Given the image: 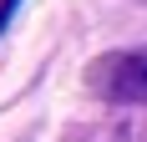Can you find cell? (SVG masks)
<instances>
[{
	"mask_svg": "<svg viewBox=\"0 0 147 142\" xmlns=\"http://www.w3.org/2000/svg\"><path fill=\"white\" fill-rule=\"evenodd\" d=\"M96 81H102V91L112 101L137 107V101H147V56H107Z\"/></svg>",
	"mask_w": 147,
	"mask_h": 142,
	"instance_id": "cell-1",
	"label": "cell"
},
{
	"mask_svg": "<svg viewBox=\"0 0 147 142\" xmlns=\"http://www.w3.org/2000/svg\"><path fill=\"white\" fill-rule=\"evenodd\" d=\"M15 5H20V0H0V30L10 26V15H15Z\"/></svg>",
	"mask_w": 147,
	"mask_h": 142,
	"instance_id": "cell-2",
	"label": "cell"
},
{
	"mask_svg": "<svg viewBox=\"0 0 147 142\" xmlns=\"http://www.w3.org/2000/svg\"><path fill=\"white\" fill-rule=\"evenodd\" d=\"M142 5H147V0H142Z\"/></svg>",
	"mask_w": 147,
	"mask_h": 142,
	"instance_id": "cell-3",
	"label": "cell"
}]
</instances>
